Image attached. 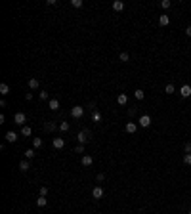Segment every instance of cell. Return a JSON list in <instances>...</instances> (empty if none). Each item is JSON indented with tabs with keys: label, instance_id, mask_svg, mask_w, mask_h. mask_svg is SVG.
Listing matches in <instances>:
<instances>
[{
	"label": "cell",
	"instance_id": "836d02e7",
	"mask_svg": "<svg viewBox=\"0 0 191 214\" xmlns=\"http://www.w3.org/2000/svg\"><path fill=\"white\" fill-rule=\"evenodd\" d=\"M25 100H27V101L33 100V94H31V92H27V94H25Z\"/></svg>",
	"mask_w": 191,
	"mask_h": 214
},
{
	"label": "cell",
	"instance_id": "83f0119b",
	"mask_svg": "<svg viewBox=\"0 0 191 214\" xmlns=\"http://www.w3.org/2000/svg\"><path fill=\"white\" fill-rule=\"evenodd\" d=\"M71 6L73 8H82V0H71Z\"/></svg>",
	"mask_w": 191,
	"mask_h": 214
},
{
	"label": "cell",
	"instance_id": "4316f807",
	"mask_svg": "<svg viewBox=\"0 0 191 214\" xmlns=\"http://www.w3.org/2000/svg\"><path fill=\"white\" fill-rule=\"evenodd\" d=\"M183 164L191 166V153H185V157H183Z\"/></svg>",
	"mask_w": 191,
	"mask_h": 214
},
{
	"label": "cell",
	"instance_id": "8fae6325",
	"mask_svg": "<svg viewBox=\"0 0 191 214\" xmlns=\"http://www.w3.org/2000/svg\"><path fill=\"white\" fill-rule=\"evenodd\" d=\"M94 164V159H92L90 155H84L82 157V166H92Z\"/></svg>",
	"mask_w": 191,
	"mask_h": 214
},
{
	"label": "cell",
	"instance_id": "7c38bea8",
	"mask_svg": "<svg viewBox=\"0 0 191 214\" xmlns=\"http://www.w3.org/2000/svg\"><path fill=\"white\" fill-rule=\"evenodd\" d=\"M117 101H118V105H126L128 103V96H126V94H118Z\"/></svg>",
	"mask_w": 191,
	"mask_h": 214
},
{
	"label": "cell",
	"instance_id": "9c48e42d",
	"mask_svg": "<svg viewBox=\"0 0 191 214\" xmlns=\"http://www.w3.org/2000/svg\"><path fill=\"white\" fill-rule=\"evenodd\" d=\"M6 141H10V143H14V141H17V134L15 132H6Z\"/></svg>",
	"mask_w": 191,
	"mask_h": 214
},
{
	"label": "cell",
	"instance_id": "d590c367",
	"mask_svg": "<svg viewBox=\"0 0 191 214\" xmlns=\"http://www.w3.org/2000/svg\"><path fill=\"white\" fill-rule=\"evenodd\" d=\"M103 178H105L103 174H98V176H96V180H98V182H103Z\"/></svg>",
	"mask_w": 191,
	"mask_h": 214
},
{
	"label": "cell",
	"instance_id": "277c9868",
	"mask_svg": "<svg viewBox=\"0 0 191 214\" xmlns=\"http://www.w3.org/2000/svg\"><path fill=\"white\" fill-rule=\"evenodd\" d=\"M52 145H54L57 151L63 149V147H65V140H63V138H54V140H52Z\"/></svg>",
	"mask_w": 191,
	"mask_h": 214
},
{
	"label": "cell",
	"instance_id": "ba28073f",
	"mask_svg": "<svg viewBox=\"0 0 191 214\" xmlns=\"http://www.w3.org/2000/svg\"><path fill=\"white\" fill-rule=\"evenodd\" d=\"M124 128H126V132H128V134H136L138 124H136V123H126V126H124Z\"/></svg>",
	"mask_w": 191,
	"mask_h": 214
},
{
	"label": "cell",
	"instance_id": "ac0fdd59",
	"mask_svg": "<svg viewBox=\"0 0 191 214\" xmlns=\"http://www.w3.org/2000/svg\"><path fill=\"white\" fill-rule=\"evenodd\" d=\"M118 59H120L122 63H126L128 59H130V54H128V52H120V54H118Z\"/></svg>",
	"mask_w": 191,
	"mask_h": 214
},
{
	"label": "cell",
	"instance_id": "d4e9b609",
	"mask_svg": "<svg viewBox=\"0 0 191 214\" xmlns=\"http://www.w3.org/2000/svg\"><path fill=\"white\" fill-rule=\"evenodd\" d=\"M33 147H42V138H33Z\"/></svg>",
	"mask_w": 191,
	"mask_h": 214
},
{
	"label": "cell",
	"instance_id": "603a6c76",
	"mask_svg": "<svg viewBox=\"0 0 191 214\" xmlns=\"http://www.w3.org/2000/svg\"><path fill=\"white\" fill-rule=\"evenodd\" d=\"M170 6H172V2H170V0H161V8H163V10H168Z\"/></svg>",
	"mask_w": 191,
	"mask_h": 214
},
{
	"label": "cell",
	"instance_id": "7402d4cb",
	"mask_svg": "<svg viewBox=\"0 0 191 214\" xmlns=\"http://www.w3.org/2000/svg\"><path fill=\"white\" fill-rule=\"evenodd\" d=\"M46 203H48V199H46V197H38V199H37V205L40 206V208H42V206H46Z\"/></svg>",
	"mask_w": 191,
	"mask_h": 214
},
{
	"label": "cell",
	"instance_id": "d6a6232c",
	"mask_svg": "<svg viewBox=\"0 0 191 214\" xmlns=\"http://www.w3.org/2000/svg\"><path fill=\"white\" fill-rule=\"evenodd\" d=\"M54 128H55V124H54V123H48V124H46V130H48V132H52Z\"/></svg>",
	"mask_w": 191,
	"mask_h": 214
},
{
	"label": "cell",
	"instance_id": "9a60e30c",
	"mask_svg": "<svg viewBox=\"0 0 191 214\" xmlns=\"http://www.w3.org/2000/svg\"><path fill=\"white\" fill-rule=\"evenodd\" d=\"M48 107H50L52 111H57L59 109V101L57 100H50V101H48Z\"/></svg>",
	"mask_w": 191,
	"mask_h": 214
},
{
	"label": "cell",
	"instance_id": "30bf717a",
	"mask_svg": "<svg viewBox=\"0 0 191 214\" xmlns=\"http://www.w3.org/2000/svg\"><path fill=\"white\" fill-rule=\"evenodd\" d=\"M113 10H115V12H122V10H124V2L115 0V2H113Z\"/></svg>",
	"mask_w": 191,
	"mask_h": 214
},
{
	"label": "cell",
	"instance_id": "d6986e66",
	"mask_svg": "<svg viewBox=\"0 0 191 214\" xmlns=\"http://www.w3.org/2000/svg\"><path fill=\"white\" fill-rule=\"evenodd\" d=\"M134 98H136V100H143V98H145V92H143V90H136V92H134Z\"/></svg>",
	"mask_w": 191,
	"mask_h": 214
},
{
	"label": "cell",
	"instance_id": "f546056e",
	"mask_svg": "<svg viewBox=\"0 0 191 214\" xmlns=\"http://www.w3.org/2000/svg\"><path fill=\"white\" fill-rule=\"evenodd\" d=\"M75 153H84V145H82V143H78V145L75 147Z\"/></svg>",
	"mask_w": 191,
	"mask_h": 214
},
{
	"label": "cell",
	"instance_id": "8d00e7d4",
	"mask_svg": "<svg viewBox=\"0 0 191 214\" xmlns=\"http://www.w3.org/2000/svg\"><path fill=\"white\" fill-rule=\"evenodd\" d=\"M128 115H136V107H130V109H128Z\"/></svg>",
	"mask_w": 191,
	"mask_h": 214
},
{
	"label": "cell",
	"instance_id": "ffe728a7",
	"mask_svg": "<svg viewBox=\"0 0 191 214\" xmlns=\"http://www.w3.org/2000/svg\"><path fill=\"white\" fill-rule=\"evenodd\" d=\"M174 92H176V88H174V84H166V86H164V94H174Z\"/></svg>",
	"mask_w": 191,
	"mask_h": 214
},
{
	"label": "cell",
	"instance_id": "5b68a950",
	"mask_svg": "<svg viewBox=\"0 0 191 214\" xmlns=\"http://www.w3.org/2000/svg\"><path fill=\"white\" fill-rule=\"evenodd\" d=\"M138 123H140V126H141V128H147V126L151 124V117H149V115H141Z\"/></svg>",
	"mask_w": 191,
	"mask_h": 214
},
{
	"label": "cell",
	"instance_id": "e575fe53",
	"mask_svg": "<svg viewBox=\"0 0 191 214\" xmlns=\"http://www.w3.org/2000/svg\"><path fill=\"white\" fill-rule=\"evenodd\" d=\"M100 118H101V115L98 111H94V121H100Z\"/></svg>",
	"mask_w": 191,
	"mask_h": 214
},
{
	"label": "cell",
	"instance_id": "484cf974",
	"mask_svg": "<svg viewBox=\"0 0 191 214\" xmlns=\"http://www.w3.org/2000/svg\"><path fill=\"white\" fill-rule=\"evenodd\" d=\"M33 157H35V149H27V151H25V159H33Z\"/></svg>",
	"mask_w": 191,
	"mask_h": 214
},
{
	"label": "cell",
	"instance_id": "f1b7e54d",
	"mask_svg": "<svg viewBox=\"0 0 191 214\" xmlns=\"http://www.w3.org/2000/svg\"><path fill=\"white\" fill-rule=\"evenodd\" d=\"M183 151H185V153H191V141H185V143H183Z\"/></svg>",
	"mask_w": 191,
	"mask_h": 214
},
{
	"label": "cell",
	"instance_id": "3957f363",
	"mask_svg": "<svg viewBox=\"0 0 191 214\" xmlns=\"http://www.w3.org/2000/svg\"><path fill=\"white\" fill-rule=\"evenodd\" d=\"M82 115H84V107H80V105H75L73 109H71V117L73 118H80Z\"/></svg>",
	"mask_w": 191,
	"mask_h": 214
},
{
	"label": "cell",
	"instance_id": "8992f818",
	"mask_svg": "<svg viewBox=\"0 0 191 214\" xmlns=\"http://www.w3.org/2000/svg\"><path fill=\"white\" fill-rule=\"evenodd\" d=\"M92 197H94V199H101V197H103V187L101 186L94 187V189H92Z\"/></svg>",
	"mask_w": 191,
	"mask_h": 214
},
{
	"label": "cell",
	"instance_id": "7a4b0ae2",
	"mask_svg": "<svg viewBox=\"0 0 191 214\" xmlns=\"http://www.w3.org/2000/svg\"><path fill=\"white\" fill-rule=\"evenodd\" d=\"M14 123L17 124V126H25V123H27V117H25V113H15Z\"/></svg>",
	"mask_w": 191,
	"mask_h": 214
},
{
	"label": "cell",
	"instance_id": "5bb4252c",
	"mask_svg": "<svg viewBox=\"0 0 191 214\" xmlns=\"http://www.w3.org/2000/svg\"><path fill=\"white\" fill-rule=\"evenodd\" d=\"M159 23H161V25H163V27H166V25H168V23H170V17H168V15H166V14H163V15H161V17H159Z\"/></svg>",
	"mask_w": 191,
	"mask_h": 214
},
{
	"label": "cell",
	"instance_id": "2e32d148",
	"mask_svg": "<svg viewBox=\"0 0 191 214\" xmlns=\"http://www.w3.org/2000/svg\"><path fill=\"white\" fill-rule=\"evenodd\" d=\"M29 168H31V164H29V161H21V163H19V170H21V172H27Z\"/></svg>",
	"mask_w": 191,
	"mask_h": 214
},
{
	"label": "cell",
	"instance_id": "cb8c5ba5",
	"mask_svg": "<svg viewBox=\"0 0 191 214\" xmlns=\"http://www.w3.org/2000/svg\"><path fill=\"white\" fill-rule=\"evenodd\" d=\"M59 130H61V132H67V130H69V123L61 121V123H59Z\"/></svg>",
	"mask_w": 191,
	"mask_h": 214
},
{
	"label": "cell",
	"instance_id": "f35d334b",
	"mask_svg": "<svg viewBox=\"0 0 191 214\" xmlns=\"http://www.w3.org/2000/svg\"><path fill=\"white\" fill-rule=\"evenodd\" d=\"M189 214H191V210H189Z\"/></svg>",
	"mask_w": 191,
	"mask_h": 214
},
{
	"label": "cell",
	"instance_id": "74e56055",
	"mask_svg": "<svg viewBox=\"0 0 191 214\" xmlns=\"http://www.w3.org/2000/svg\"><path fill=\"white\" fill-rule=\"evenodd\" d=\"M185 35H187V37H191V25H189V27H185Z\"/></svg>",
	"mask_w": 191,
	"mask_h": 214
},
{
	"label": "cell",
	"instance_id": "4fadbf2b",
	"mask_svg": "<svg viewBox=\"0 0 191 214\" xmlns=\"http://www.w3.org/2000/svg\"><path fill=\"white\" fill-rule=\"evenodd\" d=\"M33 134V130H31V126H27V124H25V126H21V136H25V138H29Z\"/></svg>",
	"mask_w": 191,
	"mask_h": 214
},
{
	"label": "cell",
	"instance_id": "44dd1931",
	"mask_svg": "<svg viewBox=\"0 0 191 214\" xmlns=\"http://www.w3.org/2000/svg\"><path fill=\"white\" fill-rule=\"evenodd\" d=\"M0 94H2V96L10 94V86H8V84H0Z\"/></svg>",
	"mask_w": 191,
	"mask_h": 214
},
{
	"label": "cell",
	"instance_id": "e0dca14e",
	"mask_svg": "<svg viewBox=\"0 0 191 214\" xmlns=\"http://www.w3.org/2000/svg\"><path fill=\"white\" fill-rule=\"evenodd\" d=\"M38 86H40V84H38L37 78H31V80H29V88H31V90H38Z\"/></svg>",
	"mask_w": 191,
	"mask_h": 214
},
{
	"label": "cell",
	"instance_id": "6da1fadb",
	"mask_svg": "<svg viewBox=\"0 0 191 214\" xmlns=\"http://www.w3.org/2000/svg\"><path fill=\"white\" fill-rule=\"evenodd\" d=\"M90 136H92V134L88 132V130H80V132L77 134V140H78V143H82V145H84L86 141H90Z\"/></svg>",
	"mask_w": 191,
	"mask_h": 214
},
{
	"label": "cell",
	"instance_id": "52a82bcc",
	"mask_svg": "<svg viewBox=\"0 0 191 214\" xmlns=\"http://www.w3.org/2000/svg\"><path fill=\"white\" fill-rule=\"evenodd\" d=\"M180 94H182V98H189V96H191V86L183 84V86L180 88Z\"/></svg>",
	"mask_w": 191,
	"mask_h": 214
},
{
	"label": "cell",
	"instance_id": "1f68e13d",
	"mask_svg": "<svg viewBox=\"0 0 191 214\" xmlns=\"http://www.w3.org/2000/svg\"><path fill=\"white\" fill-rule=\"evenodd\" d=\"M38 98H40V100H48V92H38Z\"/></svg>",
	"mask_w": 191,
	"mask_h": 214
},
{
	"label": "cell",
	"instance_id": "4dcf8cb0",
	"mask_svg": "<svg viewBox=\"0 0 191 214\" xmlns=\"http://www.w3.org/2000/svg\"><path fill=\"white\" fill-rule=\"evenodd\" d=\"M46 195H48V187L42 186V187H40V197H46Z\"/></svg>",
	"mask_w": 191,
	"mask_h": 214
}]
</instances>
